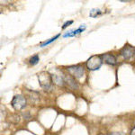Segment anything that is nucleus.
<instances>
[{
	"label": "nucleus",
	"mask_w": 135,
	"mask_h": 135,
	"mask_svg": "<svg viewBox=\"0 0 135 135\" xmlns=\"http://www.w3.org/2000/svg\"><path fill=\"white\" fill-rule=\"evenodd\" d=\"M38 80L39 84L45 90H48L51 88V84H52V76L50 75V73L46 71H42L38 75Z\"/></svg>",
	"instance_id": "f257e3e1"
},
{
	"label": "nucleus",
	"mask_w": 135,
	"mask_h": 135,
	"mask_svg": "<svg viewBox=\"0 0 135 135\" xmlns=\"http://www.w3.org/2000/svg\"><path fill=\"white\" fill-rule=\"evenodd\" d=\"M103 64V60L101 56H97V55H94V56H91L90 58L87 60V68L89 70H96L98 69Z\"/></svg>",
	"instance_id": "f03ea898"
},
{
	"label": "nucleus",
	"mask_w": 135,
	"mask_h": 135,
	"mask_svg": "<svg viewBox=\"0 0 135 135\" xmlns=\"http://www.w3.org/2000/svg\"><path fill=\"white\" fill-rule=\"evenodd\" d=\"M11 104L14 107L15 110H22L24 109L26 106V99L24 96H15L14 98H13L12 102H11Z\"/></svg>",
	"instance_id": "7ed1b4c3"
},
{
	"label": "nucleus",
	"mask_w": 135,
	"mask_h": 135,
	"mask_svg": "<svg viewBox=\"0 0 135 135\" xmlns=\"http://www.w3.org/2000/svg\"><path fill=\"white\" fill-rule=\"evenodd\" d=\"M67 70L74 79H80V77H83V75L85 73L84 68L80 65L70 66V67L67 68Z\"/></svg>",
	"instance_id": "20e7f679"
},
{
	"label": "nucleus",
	"mask_w": 135,
	"mask_h": 135,
	"mask_svg": "<svg viewBox=\"0 0 135 135\" xmlns=\"http://www.w3.org/2000/svg\"><path fill=\"white\" fill-rule=\"evenodd\" d=\"M135 54V48L131 45L127 44L121 50V55L124 60H129Z\"/></svg>",
	"instance_id": "39448f33"
},
{
	"label": "nucleus",
	"mask_w": 135,
	"mask_h": 135,
	"mask_svg": "<svg viewBox=\"0 0 135 135\" xmlns=\"http://www.w3.org/2000/svg\"><path fill=\"white\" fill-rule=\"evenodd\" d=\"M102 60L103 61H104L106 64H109V65H115L116 64V59L113 55L110 54V53H105V54L102 55Z\"/></svg>",
	"instance_id": "423d86ee"
},
{
	"label": "nucleus",
	"mask_w": 135,
	"mask_h": 135,
	"mask_svg": "<svg viewBox=\"0 0 135 135\" xmlns=\"http://www.w3.org/2000/svg\"><path fill=\"white\" fill-rule=\"evenodd\" d=\"M86 28H87V26H86L85 24H82V25H80V27H79V29L72 30V31H70L67 33L63 34V37L67 38V37H73V36H76V35H77V34H79L80 33H83V31H85Z\"/></svg>",
	"instance_id": "0eeeda50"
},
{
	"label": "nucleus",
	"mask_w": 135,
	"mask_h": 135,
	"mask_svg": "<svg viewBox=\"0 0 135 135\" xmlns=\"http://www.w3.org/2000/svg\"><path fill=\"white\" fill-rule=\"evenodd\" d=\"M64 81L67 82L70 87H72L73 88H77V85L76 83V81L73 79H71L70 77H64Z\"/></svg>",
	"instance_id": "6e6552de"
},
{
	"label": "nucleus",
	"mask_w": 135,
	"mask_h": 135,
	"mask_svg": "<svg viewBox=\"0 0 135 135\" xmlns=\"http://www.w3.org/2000/svg\"><path fill=\"white\" fill-rule=\"evenodd\" d=\"M52 81L53 83H55V84L59 86H63V83H64V80L61 79V77H59V76L57 75L52 76Z\"/></svg>",
	"instance_id": "1a4fd4ad"
},
{
	"label": "nucleus",
	"mask_w": 135,
	"mask_h": 135,
	"mask_svg": "<svg viewBox=\"0 0 135 135\" xmlns=\"http://www.w3.org/2000/svg\"><path fill=\"white\" fill-rule=\"evenodd\" d=\"M102 14V11L100 10V9H92V10L90 11V13H89V16L91 17H96L97 16H100V15Z\"/></svg>",
	"instance_id": "9d476101"
},
{
	"label": "nucleus",
	"mask_w": 135,
	"mask_h": 135,
	"mask_svg": "<svg viewBox=\"0 0 135 135\" xmlns=\"http://www.w3.org/2000/svg\"><path fill=\"white\" fill-rule=\"evenodd\" d=\"M59 36H60V34H57V35L55 36V37L51 38V39H50V40H49V41H44V42H42L41 45H40V46H41V47H45V46H46V45L50 44V43H51V42H52V41H54L55 40H56L57 38L59 37Z\"/></svg>",
	"instance_id": "9b49d317"
},
{
	"label": "nucleus",
	"mask_w": 135,
	"mask_h": 135,
	"mask_svg": "<svg viewBox=\"0 0 135 135\" xmlns=\"http://www.w3.org/2000/svg\"><path fill=\"white\" fill-rule=\"evenodd\" d=\"M38 61H39V56L38 55H34V56H33L30 59V63L32 65H36L38 63Z\"/></svg>",
	"instance_id": "f8f14e48"
},
{
	"label": "nucleus",
	"mask_w": 135,
	"mask_h": 135,
	"mask_svg": "<svg viewBox=\"0 0 135 135\" xmlns=\"http://www.w3.org/2000/svg\"><path fill=\"white\" fill-rule=\"evenodd\" d=\"M72 23H73V21H68V22H66L65 24H63V26H62V29H65L66 27H68L69 24H71Z\"/></svg>",
	"instance_id": "ddd939ff"
},
{
	"label": "nucleus",
	"mask_w": 135,
	"mask_h": 135,
	"mask_svg": "<svg viewBox=\"0 0 135 135\" xmlns=\"http://www.w3.org/2000/svg\"><path fill=\"white\" fill-rule=\"evenodd\" d=\"M108 135H124L123 132H113V133H110Z\"/></svg>",
	"instance_id": "4468645a"
},
{
	"label": "nucleus",
	"mask_w": 135,
	"mask_h": 135,
	"mask_svg": "<svg viewBox=\"0 0 135 135\" xmlns=\"http://www.w3.org/2000/svg\"><path fill=\"white\" fill-rule=\"evenodd\" d=\"M131 135H135V127L131 131Z\"/></svg>",
	"instance_id": "2eb2a0df"
}]
</instances>
